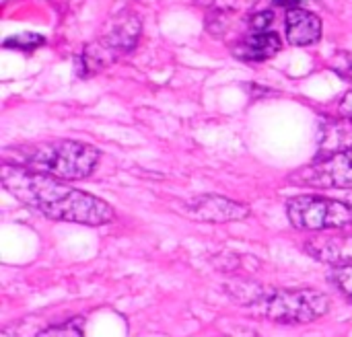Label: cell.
<instances>
[{
  "label": "cell",
  "instance_id": "11",
  "mask_svg": "<svg viewBox=\"0 0 352 337\" xmlns=\"http://www.w3.org/2000/svg\"><path fill=\"white\" fill-rule=\"evenodd\" d=\"M330 282L336 286V290L352 303V264L346 266H334L328 274Z\"/></svg>",
  "mask_w": 352,
  "mask_h": 337
},
{
  "label": "cell",
  "instance_id": "15",
  "mask_svg": "<svg viewBox=\"0 0 352 337\" xmlns=\"http://www.w3.org/2000/svg\"><path fill=\"white\" fill-rule=\"evenodd\" d=\"M338 111H340V115L352 124V91H349L344 97H342V101H340V105H338Z\"/></svg>",
  "mask_w": 352,
  "mask_h": 337
},
{
  "label": "cell",
  "instance_id": "1",
  "mask_svg": "<svg viewBox=\"0 0 352 337\" xmlns=\"http://www.w3.org/2000/svg\"><path fill=\"white\" fill-rule=\"evenodd\" d=\"M0 181L12 198L50 220L101 226L116 218L113 208L97 196L74 189L60 179L35 173L21 165L4 163L0 169Z\"/></svg>",
  "mask_w": 352,
  "mask_h": 337
},
{
  "label": "cell",
  "instance_id": "5",
  "mask_svg": "<svg viewBox=\"0 0 352 337\" xmlns=\"http://www.w3.org/2000/svg\"><path fill=\"white\" fill-rule=\"evenodd\" d=\"M287 216L299 231H334L352 224V206L322 196H297L287 202Z\"/></svg>",
  "mask_w": 352,
  "mask_h": 337
},
{
  "label": "cell",
  "instance_id": "14",
  "mask_svg": "<svg viewBox=\"0 0 352 337\" xmlns=\"http://www.w3.org/2000/svg\"><path fill=\"white\" fill-rule=\"evenodd\" d=\"M272 19H274L272 10H262V12H254V14H250L248 23H250L252 31H266V29L270 27Z\"/></svg>",
  "mask_w": 352,
  "mask_h": 337
},
{
  "label": "cell",
  "instance_id": "3",
  "mask_svg": "<svg viewBox=\"0 0 352 337\" xmlns=\"http://www.w3.org/2000/svg\"><path fill=\"white\" fill-rule=\"evenodd\" d=\"M260 313L283 325H305L322 319L330 311V299L314 288L270 290L258 301Z\"/></svg>",
  "mask_w": 352,
  "mask_h": 337
},
{
  "label": "cell",
  "instance_id": "13",
  "mask_svg": "<svg viewBox=\"0 0 352 337\" xmlns=\"http://www.w3.org/2000/svg\"><path fill=\"white\" fill-rule=\"evenodd\" d=\"M198 4L210 8V10H223V12H243L250 10L260 0H196Z\"/></svg>",
  "mask_w": 352,
  "mask_h": 337
},
{
  "label": "cell",
  "instance_id": "4",
  "mask_svg": "<svg viewBox=\"0 0 352 337\" xmlns=\"http://www.w3.org/2000/svg\"><path fill=\"white\" fill-rule=\"evenodd\" d=\"M138 35H140V21L136 14L124 10L118 16H113L101 41L91 43L82 51V56L76 58L78 76H89L101 70L103 66L111 64L118 56L132 51L136 47Z\"/></svg>",
  "mask_w": 352,
  "mask_h": 337
},
{
  "label": "cell",
  "instance_id": "8",
  "mask_svg": "<svg viewBox=\"0 0 352 337\" xmlns=\"http://www.w3.org/2000/svg\"><path fill=\"white\" fill-rule=\"evenodd\" d=\"M283 47L280 35L274 31H252L248 37L237 41L231 51L235 58L243 62H264L276 56Z\"/></svg>",
  "mask_w": 352,
  "mask_h": 337
},
{
  "label": "cell",
  "instance_id": "6",
  "mask_svg": "<svg viewBox=\"0 0 352 337\" xmlns=\"http://www.w3.org/2000/svg\"><path fill=\"white\" fill-rule=\"evenodd\" d=\"M289 181L318 189H352V146L318 156Z\"/></svg>",
  "mask_w": 352,
  "mask_h": 337
},
{
  "label": "cell",
  "instance_id": "10",
  "mask_svg": "<svg viewBox=\"0 0 352 337\" xmlns=\"http://www.w3.org/2000/svg\"><path fill=\"white\" fill-rule=\"evenodd\" d=\"M35 337H85V319L82 317L68 319L64 323H58L39 332Z\"/></svg>",
  "mask_w": 352,
  "mask_h": 337
},
{
  "label": "cell",
  "instance_id": "7",
  "mask_svg": "<svg viewBox=\"0 0 352 337\" xmlns=\"http://www.w3.org/2000/svg\"><path fill=\"white\" fill-rule=\"evenodd\" d=\"M184 210L192 218H198L200 222H233V220H243L252 214L250 206L212 194L198 196L186 202Z\"/></svg>",
  "mask_w": 352,
  "mask_h": 337
},
{
  "label": "cell",
  "instance_id": "16",
  "mask_svg": "<svg viewBox=\"0 0 352 337\" xmlns=\"http://www.w3.org/2000/svg\"><path fill=\"white\" fill-rule=\"evenodd\" d=\"M274 4H280V6L295 8V6H299V0H274ZM289 8H287V10H289Z\"/></svg>",
  "mask_w": 352,
  "mask_h": 337
},
{
  "label": "cell",
  "instance_id": "12",
  "mask_svg": "<svg viewBox=\"0 0 352 337\" xmlns=\"http://www.w3.org/2000/svg\"><path fill=\"white\" fill-rule=\"evenodd\" d=\"M45 43V37L39 33H16L4 39V47L6 49H21V51H33L39 45Z\"/></svg>",
  "mask_w": 352,
  "mask_h": 337
},
{
  "label": "cell",
  "instance_id": "2",
  "mask_svg": "<svg viewBox=\"0 0 352 337\" xmlns=\"http://www.w3.org/2000/svg\"><path fill=\"white\" fill-rule=\"evenodd\" d=\"M99 159L101 152L87 142L52 140L25 148L19 163L14 165L27 167L35 173L50 175L60 181H78L87 179L95 171Z\"/></svg>",
  "mask_w": 352,
  "mask_h": 337
},
{
  "label": "cell",
  "instance_id": "9",
  "mask_svg": "<svg viewBox=\"0 0 352 337\" xmlns=\"http://www.w3.org/2000/svg\"><path fill=\"white\" fill-rule=\"evenodd\" d=\"M322 37V21L318 14L305 8H289L287 10V39L291 45H311Z\"/></svg>",
  "mask_w": 352,
  "mask_h": 337
}]
</instances>
